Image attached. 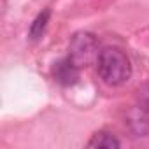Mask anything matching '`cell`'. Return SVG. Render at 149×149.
Listing matches in <instances>:
<instances>
[{
  "label": "cell",
  "instance_id": "obj_6",
  "mask_svg": "<svg viewBox=\"0 0 149 149\" xmlns=\"http://www.w3.org/2000/svg\"><path fill=\"white\" fill-rule=\"evenodd\" d=\"M49 16H51V13H49V11H44V13H40V14L35 18V21H33L32 26H30V39H32V40H37V39L42 37V33H44V30H46V26H47Z\"/></svg>",
  "mask_w": 149,
  "mask_h": 149
},
{
  "label": "cell",
  "instance_id": "obj_5",
  "mask_svg": "<svg viewBox=\"0 0 149 149\" xmlns=\"http://www.w3.org/2000/svg\"><path fill=\"white\" fill-rule=\"evenodd\" d=\"M90 147H104V149H112V147H119L121 142L109 132H97L91 140L88 142Z\"/></svg>",
  "mask_w": 149,
  "mask_h": 149
},
{
  "label": "cell",
  "instance_id": "obj_4",
  "mask_svg": "<svg viewBox=\"0 0 149 149\" xmlns=\"http://www.w3.org/2000/svg\"><path fill=\"white\" fill-rule=\"evenodd\" d=\"M126 123H128L130 130L137 137H142V135H146L149 132V114L140 107H135V109H132L128 112Z\"/></svg>",
  "mask_w": 149,
  "mask_h": 149
},
{
  "label": "cell",
  "instance_id": "obj_3",
  "mask_svg": "<svg viewBox=\"0 0 149 149\" xmlns=\"http://www.w3.org/2000/svg\"><path fill=\"white\" fill-rule=\"evenodd\" d=\"M53 77L61 86H72L79 79V65L74 61L70 56L60 60L53 67Z\"/></svg>",
  "mask_w": 149,
  "mask_h": 149
},
{
  "label": "cell",
  "instance_id": "obj_7",
  "mask_svg": "<svg viewBox=\"0 0 149 149\" xmlns=\"http://www.w3.org/2000/svg\"><path fill=\"white\" fill-rule=\"evenodd\" d=\"M139 107L149 114V83L139 90Z\"/></svg>",
  "mask_w": 149,
  "mask_h": 149
},
{
  "label": "cell",
  "instance_id": "obj_1",
  "mask_svg": "<svg viewBox=\"0 0 149 149\" xmlns=\"http://www.w3.org/2000/svg\"><path fill=\"white\" fill-rule=\"evenodd\" d=\"M97 72L109 86H121L132 76V63L118 47H104L97 56Z\"/></svg>",
  "mask_w": 149,
  "mask_h": 149
},
{
  "label": "cell",
  "instance_id": "obj_2",
  "mask_svg": "<svg viewBox=\"0 0 149 149\" xmlns=\"http://www.w3.org/2000/svg\"><path fill=\"white\" fill-rule=\"evenodd\" d=\"M97 49H98V42H97L95 35L84 32V33L74 35V39L70 42V54L68 56L81 67L83 63H88L97 54Z\"/></svg>",
  "mask_w": 149,
  "mask_h": 149
}]
</instances>
